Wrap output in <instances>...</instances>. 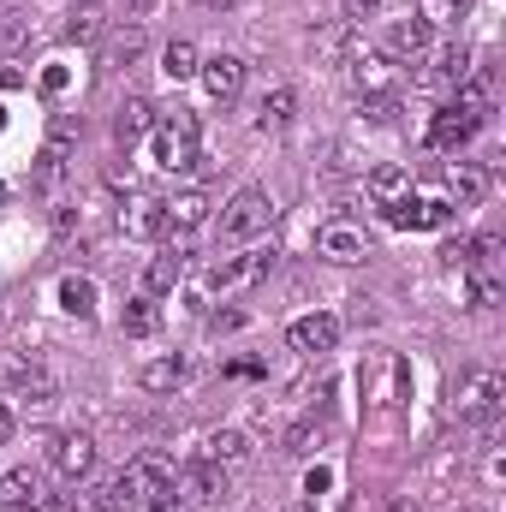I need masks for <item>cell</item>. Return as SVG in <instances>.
<instances>
[{
    "mask_svg": "<svg viewBox=\"0 0 506 512\" xmlns=\"http://www.w3.org/2000/svg\"><path fill=\"white\" fill-rule=\"evenodd\" d=\"M149 155H155L161 173H191V167L203 161V149H197V120H191L185 108L161 114L155 131H149Z\"/></svg>",
    "mask_w": 506,
    "mask_h": 512,
    "instance_id": "6da1fadb",
    "label": "cell"
},
{
    "mask_svg": "<svg viewBox=\"0 0 506 512\" xmlns=\"http://www.w3.org/2000/svg\"><path fill=\"white\" fill-rule=\"evenodd\" d=\"M268 268H274V239H256V245H245L239 256H221V262L209 268V280H203V298H233V292L256 286Z\"/></svg>",
    "mask_w": 506,
    "mask_h": 512,
    "instance_id": "7a4b0ae2",
    "label": "cell"
},
{
    "mask_svg": "<svg viewBox=\"0 0 506 512\" xmlns=\"http://www.w3.org/2000/svg\"><path fill=\"white\" fill-rule=\"evenodd\" d=\"M274 233V197L268 191H233V203L221 209V239H233V245H256V239H268Z\"/></svg>",
    "mask_w": 506,
    "mask_h": 512,
    "instance_id": "3957f363",
    "label": "cell"
},
{
    "mask_svg": "<svg viewBox=\"0 0 506 512\" xmlns=\"http://www.w3.org/2000/svg\"><path fill=\"white\" fill-rule=\"evenodd\" d=\"M506 405V382L501 370H465L459 387H453V411L465 417V423H495Z\"/></svg>",
    "mask_w": 506,
    "mask_h": 512,
    "instance_id": "277c9868",
    "label": "cell"
},
{
    "mask_svg": "<svg viewBox=\"0 0 506 512\" xmlns=\"http://www.w3.org/2000/svg\"><path fill=\"white\" fill-rule=\"evenodd\" d=\"M358 382H364V399H370L376 411H393V405L405 399V387H411V370H405L393 352H370Z\"/></svg>",
    "mask_w": 506,
    "mask_h": 512,
    "instance_id": "5b68a950",
    "label": "cell"
},
{
    "mask_svg": "<svg viewBox=\"0 0 506 512\" xmlns=\"http://www.w3.org/2000/svg\"><path fill=\"white\" fill-rule=\"evenodd\" d=\"M48 471L66 477V483L90 477V471H96V435H90V429H60V435L48 441Z\"/></svg>",
    "mask_w": 506,
    "mask_h": 512,
    "instance_id": "8992f818",
    "label": "cell"
},
{
    "mask_svg": "<svg viewBox=\"0 0 506 512\" xmlns=\"http://www.w3.org/2000/svg\"><path fill=\"white\" fill-rule=\"evenodd\" d=\"M387 221H393L399 233H435V227L453 221V203H447V197H399V203L387 209Z\"/></svg>",
    "mask_w": 506,
    "mask_h": 512,
    "instance_id": "52a82bcc",
    "label": "cell"
},
{
    "mask_svg": "<svg viewBox=\"0 0 506 512\" xmlns=\"http://www.w3.org/2000/svg\"><path fill=\"white\" fill-rule=\"evenodd\" d=\"M197 78H203L209 102H221V108H233V102L245 96V60H239V54H215V60H203Z\"/></svg>",
    "mask_w": 506,
    "mask_h": 512,
    "instance_id": "ba28073f",
    "label": "cell"
},
{
    "mask_svg": "<svg viewBox=\"0 0 506 512\" xmlns=\"http://www.w3.org/2000/svg\"><path fill=\"white\" fill-rule=\"evenodd\" d=\"M477 126H483V114H477V108H465V102H447V108L429 120V143L453 155V149H465V143L477 137Z\"/></svg>",
    "mask_w": 506,
    "mask_h": 512,
    "instance_id": "9c48e42d",
    "label": "cell"
},
{
    "mask_svg": "<svg viewBox=\"0 0 506 512\" xmlns=\"http://www.w3.org/2000/svg\"><path fill=\"white\" fill-rule=\"evenodd\" d=\"M316 256H328V262L352 268V262H364V256H370V233H364V227H352V221H328V227L316 233Z\"/></svg>",
    "mask_w": 506,
    "mask_h": 512,
    "instance_id": "30bf717a",
    "label": "cell"
},
{
    "mask_svg": "<svg viewBox=\"0 0 506 512\" xmlns=\"http://www.w3.org/2000/svg\"><path fill=\"white\" fill-rule=\"evenodd\" d=\"M286 340H292V352H304V358H322V352H334V346H340V316H328V310H316V316H298V322L286 328Z\"/></svg>",
    "mask_w": 506,
    "mask_h": 512,
    "instance_id": "8fae6325",
    "label": "cell"
},
{
    "mask_svg": "<svg viewBox=\"0 0 506 512\" xmlns=\"http://www.w3.org/2000/svg\"><path fill=\"white\" fill-rule=\"evenodd\" d=\"M435 48V30L423 18H393L387 24V60H423Z\"/></svg>",
    "mask_w": 506,
    "mask_h": 512,
    "instance_id": "7c38bea8",
    "label": "cell"
},
{
    "mask_svg": "<svg viewBox=\"0 0 506 512\" xmlns=\"http://www.w3.org/2000/svg\"><path fill=\"white\" fill-rule=\"evenodd\" d=\"M209 209H215V203H209V191H179V197H167V203H161V221H167V233H179V239H185V233H197V227L209 221Z\"/></svg>",
    "mask_w": 506,
    "mask_h": 512,
    "instance_id": "4fadbf2b",
    "label": "cell"
},
{
    "mask_svg": "<svg viewBox=\"0 0 506 512\" xmlns=\"http://www.w3.org/2000/svg\"><path fill=\"white\" fill-rule=\"evenodd\" d=\"M42 501H48V495H42V471L18 465V471L0 477V512H36Z\"/></svg>",
    "mask_w": 506,
    "mask_h": 512,
    "instance_id": "5bb4252c",
    "label": "cell"
},
{
    "mask_svg": "<svg viewBox=\"0 0 506 512\" xmlns=\"http://www.w3.org/2000/svg\"><path fill=\"white\" fill-rule=\"evenodd\" d=\"M120 233H126V239H161V233H167L161 197H126V203H120Z\"/></svg>",
    "mask_w": 506,
    "mask_h": 512,
    "instance_id": "9a60e30c",
    "label": "cell"
},
{
    "mask_svg": "<svg viewBox=\"0 0 506 512\" xmlns=\"http://www.w3.org/2000/svg\"><path fill=\"white\" fill-rule=\"evenodd\" d=\"M12 399H18V411H24V417H48V411H54V399H60V387L48 382L42 370H18V376H12Z\"/></svg>",
    "mask_w": 506,
    "mask_h": 512,
    "instance_id": "2e32d148",
    "label": "cell"
},
{
    "mask_svg": "<svg viewBox=\"0 0 506 512\" xmlns=\"http://www.w3.org/2000/svg\"><path fill=\"white\" fill-rule=\"evenodd\" d=\"M459 280H465V304H471V310H501V298H506L501 268H477V262H465Z\"/></svg>",
    "mask_w": 506,
    "mask_h": 512,
    "instance_id": "e0dca14e",
    "label": "cell"
},
{
    "mask_svg": "<svg viewBox=\"0 0 506 512\" xmlns=\"http://www.w3.org/2000/svg\"><path fill=\"white\" fill-rule=\"evenodd\" d=\"M352 84H358L364 96H393V90H399V66H393L387 54H358V60H352Z\"/></svg>",
    "mask_w": 506,
    "mask_h": 512,
    "instance_id": "ac0fdd59",
    "label": "cell"
},
{
    "mask_svg": "<svg viewBox=\"0 0 506 512\" xmlns=\"http://www.w3.org/2000/svg\"><path fill=\"white\" fill-rule=\"evenodd\" d=\"M447 191H453V203H459V209H477V203L489 197V167H483V161H453Z\"/></svg>",
    "mask_w": 506,
    "mask_h": 512,
    "instance_id": "d6986e66",
    "label": "cell"
},
{
    "mask_svg": "<svg viewBox=\"0 0 506 512\" xmlns=\"http://www.w3.org/2000/svg\"><path fill=\"white\" fill-rule=\"evenodd\" d=\"M197 459H209V465H221V471H239V465L251 459V435H245V429H215Z\"/></svg>",
    "mask_w": 506,
    "mask_h": 512,
    "instance_id": "ffe728a7",
    "label": "cell"
},
{
    "mask_svg": "<svg viewBox=\"0 0 506 512\" xmlns=\"http://www.w3.org/2000/svg\"><path fill=\"white\" fill-rule=\"evenodd\" d=\"M137 507H143V489H137L131 465H126V471H114V477L96 489V512H137Z\"/></svg>",
    "mask_w": 506,
    "mask_h": 512,
    "instance_id": "44dd1931",
    "label": "cell"
},
{
    "mask_svg": "<svg viewBox=\"0 0 506 512\" xmlns=\"http://www.w3.org/2000/svg\"><path fill=\"white\" fill-rule=\"evenodd\" d=\"M185 280V251L173 245V251H161V256H149V268H143V292L149 298H161V292H173Z\"/></svg>",
    "mask_w": 506,
    "mask_h": 512,
    "instance_id": "7402d4cb",
    "label": "cell"
},
{
    "mask_svg": "<svg viewBox=\"0 0 506 512\" xmlns=\"http://www.w3.org/2000/svg\"><path fill=\"white\" fill-rule=\"evenodd\" d=\"M423 60H429V72H423V78H429V84H441V90H447V84H459V78L471 72V48H429Z\"/></svg>",
    "mask_w": 506,
    "mask_h": 512,
    "instance_id": "603a6c76",
    "label": "cell"
},
{
    "mask_svg": "<svg viewBox=\"0 0 506 512\" xmlns=\"http://www.w3.org/2000/svg\"><path fill=\"white\" fill-rule=\"evenodd\" d=\"M60 310H66V316H78V322H96V280L66 274V280H60Z\"/></svg>",
    "mask_w": 506,
    "mask_h": 512,
    "instance_id": "cb8c5ba5",
    "label": "cell"
},
{
    "mask_svg": "<svg viewBox=\"0 0 506 512\" xmlns=\"http://www.w3.org/2000/svg\"><path fill=\"white\" fill-rule=\"evenodd\" d=\"M149 131H155V108H149L143 96L120 102V114H114V137H120V143H137V137H149Z\"/></svg>",
    "mask_w": 506,
    "mask_h": 512,
    "instance_id": "d4e9b609",
    "label": "cell"
},
{
    "mask_svg": "<svg viewBox=\"0 0 506 512\" xmlns=\"http://www.w3.org/2000/svg\"><path fill=\"white\" fill-rule=\"evenodd\" d=\"M143 48H149V36H143V24H131V30H120V36L102 48V66H108V72H126L131 60H143Z\"/></svg>",
    "mask_w": 506,
    "mask_h": 512,
    "instance_id": "484cf974",
    "label": "cell"
},
{
    "mask_svg": "<svg viewBox=\"0 0 506 512\" xmlns=\"http://www.w3.org/2000/svg\"><path fill=\"white\" fill-rule=\"evenodd\" d=\"M370 197H376L381 209H393L399 197H411V173H405L399 161H387V167H376V173H370Z\"/></svg>",
    "mask_w": 506,
    "mask_h": 512,
    "instance_id": "4316f807",
    "label": "cell"
},
{
    "mask_svg": "<svg viewBox=\"0 0 506 512\" xmlns=\"http://www.w3.org/2000/svg\"><path fill=\"white\" fill-rule=\"evenodd\" d=\"M292 114H298V96H292L286 84H274V90L262 96V114H256V126H262V131H286V126H292Z\"/></svg>",
    "mask_w": 506,
    "mask_h": 512,
    "instance_id": "83f0119b",
    "label": "cell"
},
{
    "mask_svg": "<svg viewBox=\"0 0 506 512\" xmlns=\"http://www.w3.org/2000/svg\"><path fill=\"white\" fill-rule=\"evenodd\" d=\"M120 328H126L131 340H149V334L161 328V304H155L149 292H137V298L126 304V316H120Z\"/></svg>",
    "mask_w": 506,
    "mask_h": 512,
    "instance_id": "f1b7e54d",
    "label": "cell"
},
{
    "mask_svg": "<svg viewBox=\"0 0 506 512\" xmlns=\"http://www.w3.org/2000/svg\"><path fill=\"white\" fill-rule=\"evenodd\" d=\"M137 382L149 387V393H173V387H185V358H149L137 370Z\"/></svg>",
    "mask_w": 506,
    "mask_h": 512,
    "instance_id": "f546056e",
    "label": "cell"
},
{
    "mask_svg": "<svg viewBox=\"0 0 506 512\" xmlns=\"http://www.w3.org/2000/svg\"><path fill=\"white\" fill-rule=\"evenodd\" d=\"M197 66H203V60H197V48H191V42H167V48H161V72H167L173 84L197 78Z\"/></svg>",
    "mask_w": 506,
    "mask_h": 512,
    "instance_id": "4dcf8cb0",
    "label": "cell"
},
{
    "mask_svg": "<svg viewBox=\"0 0 506 512\" xmlns=\"http://www.w3.org/2000/svg\"><path fill=\"white\" fill-rule=\"evenodd\" d=\"M24 36H30V12H24V6H6V12H0V54H18Z\"/></svg>",
    "mask_w": 506,
    "mask_h": 512,
    "instance_id": "1f68e13d",
    "label": "cell"
},
{
    "mask_svg": "<svg viewBox=\"0 0 506 512\" xmlns=\"http://www.w3.org/2000/svg\"><path fill=\"white\" fill-rule=\"evenodd\" d=\"M459 12H465V0H417V18H423L429 30H447V24H459Z\"/></svg>",
    "mask_w": 506,
    "mask_h": 512,
    "instance_id": "d6a6232c",
    "label": "cell"
},
{
    "mask_svg": "<svg viewBox=\"0 0 506 512\" xmlns=\"http://www.w3.org/2000/svg\"><path fill=\"white\" fill-rule=\"evenodd\" d=\"M60 179H66V149H54V143H48V149H42V161H36V191H54Z\"/></svg>",
    "mask_w": 506,
    "mask_h": 512,
    "instance_id": "836d02e7",
    "label": "cell"
},
{
    "mask_svg": "<svg viewBox=\"0 0 506 512\" xmlns=\"http://www.w3.org/2000/svg\"><path fill=\"white\" fill-rule=\"evenodd\" d=\"M96 30H102V12H72L66 18V42H96Z\"/></svg>",
    "mask_w": 506,
    "mask_h": 512,
    "instance_id": "e575fe53",
    "label": "cell"
},
{
    "mask_svg": "<svg viewBox=\"0 0 506 512\" xmlns=\"http://www.w3.org/2000/svg\"><path fill=\"white\" fill-rule=\"evenodd\" d=\"M358 114H370V126H399V102L393 96H370Z\"/></svg>",
    "mask_w": 506,
    "mask_h": 512,
    "instance_id": "d590c367",
    "label": "cell"
},
{
    "mask_svg": "<svg viewBox=\"0 0 506 512\" xmlns=\"http://www.w3.org/2000/svg\"><path fill=\"white\" fill-rule=\"evenodd\" d=\"M149 512H191V495L179 483H167L161 495H149Z\"/></svg>",
    "mask_w": 506,
    "mask_h": 512,
    "instance_id": "8d00e7d4",
    "label": "cell"
},
{
    "mask_svg": "<svg viewBox=\"0 0 506 512\" xmlns=\"http://www.w3.org/2000/svg\"><path fill=\"white\" fill-rule=\"evenodd\" d=\"M316 441H322V423H298V429L286 435V453H310Z\"/></svg>",
    "mask_w": 506,
    "mask_h": 512,
    "instance_id": "74e56055",
    "label": "cell"
},
{
    "mask_svg": "<svg viewBox=\"0 0 506 512\" xmlns=\"http://www.w3.org/2000/svg\"><path fill=\"white\" fill-rule=\"evenodd\" d=\"M66 84H72V72H66V66H48V72H42V96H60Z\"/></svg>",
    "mask_w": 506,
    "mask_h": 512,
    "instance_id": "f35d334b",
    "label": "cell"
},
{
    "mask_svg": "<svg viewBox=\"0 0 506 512\" xmlns=\"http://www.w3.org/2000/svg\"><path fill=\"white\" fill-rule=\"evenodd\" d=\"M328 483H334V471H328V465H316V471H310V477H304V495H322V489H328Z\"/></svg>",
    "mask_w": 506,
    "mask_h": 512,
    "instance_id": "ab89813d",
    "label": "cell"
},
{
    "mask_svg": "<svg viewBox=\"0 0 506 512\" xmlns=\"http://www.w3.org/2000/svg\"><path fill=\"white\" fill-rule=\"evenodd\" d=\"M387 0H346V18H376Z\"/></svg>",
    "mask_w": 506,
    "mask_h": 512,
    "instance_id": "60d3db41",
    "label": "cell"
},
{
    "mask_svg": "<svg viewBox=\"0 0 506 512\" xmlns=\"http://www.w3.org/2000/svg\"><path fill=\"white\" fill-rule=\"evenodd\" d=\"M24 84V72H12V66H0V90H18Z\"/></svg>",
    "mask_w": 506,
    "mask_h": 512,
    "instance_id": "b9f144b4",
    "label": "cell"
},
{
    "mask_svg": "<svg viewBox=\"0 0 506 512\" xmlns=\"http://www.w3.org/2000/svg\"><path fill=\"white\" fill-rule=\"evenodd\" d=\"M12 441V405H0V447Z\"/></svg>",
    "mask_w": 506,
    "mask_h": 512,
    "instance_id": "7bdbcfd3",
    "label": "cell"
},
{
    "mask_svg": "<svg viewBox=\"0 0 506 512\" xmlns=\"http://www.w3.org/2000/svg\"><path fill=\"white\" fill-rule=\"evenodd\" d=\"M108 0H72V12H102Z\"/></svg>",
    "mask_w": 506,
    "mask_h": 512,
    "instance_id": "ee69618b",
    "label": "cell"
},
{
    "mask_svg": "<svg viewBox=\"0 0 506 512\" xmlns=\"http://www.w3.org/2000/svg\"><path fill=\"white\" fill-rule=\"evenodd\" d=\"M203 6H209V12H227V6H233V0H203Z\"/></svg>",
    "mask_w": 506,
    "mask_h": 512,
    "instance_id": "f6af8a7d",
    "label": "cell"
},
{
    "mask_svg": "<svg viewBox=\"0 0 506 512\" xmlns=\"http://www.w3.org/2000/svg\"><path fill=\"white\" fill-rule=\"evenodd\" d=\"M36 512H72V507H60V501H42V507H36Z\"/></svg>",
    "mask_w": 506,
    "mask_h": 512,
    "instance_id": "bcb514c9",
    "label": "cell"
},
{
    "mask_svg": "<svg viewBox=\"0 0 506 512\" xmlns=\"http://www.w3.org/2000/svg\"><path fill=\"white\" fill-rule=\"evenodd\" d=\"M286 512H316V507H286Z\"/></svg>",
    "mask_w": 506,
    "mask_h": 512,
    "instance_id": "7dc6e473",
    "label": "cell"
},
{
    "mask_svg": "<svg viewBox=\"0 0 506 512\" xmlns=\"http://www.w3.org/2000/svg\"><path fill=\"white\" fill-rule=\"evenodd\" d=\"M0 203H6V179H0Z\"/></svg>",
    "mask_w": 506,
    "mask_h": 512,
    "instance_id": "c3c4849f",
    "label": "cell"
},
{
    "mask_svg": "<svg viewBox=\"0 0 506 512\" xmlns=\"http://www.w3.org/2000/svg\"><path fill=\"white\" fill-rule=\"evenodd\" d=\"M0 131H6V114H0Z\"/></svg>",
    "mask_w": 506,
    "mask_h": 512,
    "instance_id": "681fc988",
    "label": "cell"
}]
</instances>
